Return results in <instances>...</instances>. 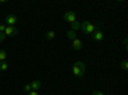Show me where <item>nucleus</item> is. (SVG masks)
<instances>
[{
  "label": "nucleus",
  "instance_id": "f257e3e1",
  "mask_svg": "<svg viewBox=\"0 0 128 95\" xmlns=\"http://www.w3.org/2000/svg\"><path fill=\"white\" fill-rule=\"evenodd\" d=\"M84 71H86V68H84V63L83 62H76L73 64L72 72H73V75L76 76V77L82 78L84 76Z\"/></svg>",
  "mask_w": 128,
  "mask_h": 95
},
{
  "label": "nucleus",
  "instance_id": "f03ea898",
  "mask_svg": "<svg viewBox=\"0 0 128 95\" xmlns=\"http://www.w3.org/2000/svg\"><path fill=\"white\" fill-rule=\"evenodd\" d=\"M81 30L84 35H90V34L92 35L95 32V25H92L88 21H84L83 23H81Z\"/></svg>",
  "mask_w": 128,
  "mask_h": 95
},
{
  "label": "nucleus",
  "instance_id": "7ed1b4c3",
  "mask_svg": "<svg viewBox=\"0 0 128 95\" xmlns=\"http://www.w3.org/2000/svg\"><path fill=\"white\" fill-rule=\"evenodd\" d=\"M63 18H64V21H67V22H69V23H73V22L77 21V16H76V13H74L73 10H68V12H66L64 16H63Z\"/></svg>",
  "mask_w": 128,
  "mask_h": 95
},
{
  "label": "nucleus",
  "instance_id": "20e7f679",
  "mask_svg": "<svg viewBox=\"0 0 128 95\" xmlns=\"http://www.w3.org/2000/svg\"><path fill=\"white\" fill-rule=\"evenodd\" d=\"M4 35L8 37H13V36H17L18 35V30L14 27V26H6L5 31H4Z\"/></svg>",
  "mask_w": 128,
  "mask_h": 95
},
{
  "label": "nucleus",
  "instance_id": "39448f33",
  "mask_svg": "<svg viewBox=\"0 0 128 95\" xmlns=\"http://www.w3.org/2000/svg\"><path fill=\"white\" fill-rule=\"evenodd\" d=\"M17 22H18V17H17L16 14H8L4 23H5L6 26H14Z\"/></svg>",
  "mask_w": 128,
  "mask_h": 95
},
{
  "label": "nucleus",
  "instance_id": "423d86ee",
  "mask_svg": "<svg viewBox=\"0 0 128 95\" xmlns=\"http://www.w3.org/2000/svg\"><path fill=\"white\" fill-rule=\"evenodd\" d=\"M92 39H94L95 41H101V40L104 39V34H102V31L96 30L95 32L92 34Z\"/></svg>",
  "mask_w": 128,
  "mask_h": 95
},
{
  "label": "nucleus",
  "instance_id": "0eeeda50",
  "mask_svg": "<svg viewBox=\"0 0 128 95\" xmlns=\"http://www.w3.org/2000/svg\"><path fill=\"white\" fill-rule=\"evenodd\" d=\"M72 48H73L74 50H81V49H82V41H81L80 39H74V40L72 41Z\"/></svg>",
  "mask_w": 128,
  "mask_h": 95
},
{
  "label": "nucleus",
  "instance_id": "6e6552de",
  "mask_svg": "<svg viewBox=\"0 0 128 95\" xmlns=\"http://www.w3.org/2000/svg\"><path fill=\"white\" fill-rule=\"evenodd\" d=\"M31 87H32V90H34V91H38L41 89V81H38V80L32 81L31 82Z\"/></svg>",
  "mask_w": 128,
  "mask_h": 95
},
{
  "label": "nucleus",
  "instance_id": "1a4fd4ad",
  "mask_svg": "<svg viewBox=\"0 0 128 95\" xmlns=\"http://www.w3.org/2000/svg\"><path fill=\"white\" fill-rule=\"evenodd\" d=\"M80 28H81V23L78 22V21H76V22L70 23V30H72V31H74V32H76V31H78Z\"/></svg>",
  "mask_w": 128,
  "mask_h": 95
},
{
  "label": "nucleus",
  "instance_id": "9d476101",
  "mask_svg": "<svg viewBox=\"0 0 128 95\" xmlns=\"http://www.w3.org/2000/svg\"><path fill=\"white\" fill-rule=\"evenodd\" d=\"M67 37L69 39V40H74V39H77V34L74 32V31H72V30H69V31H67Z\"/></svg>",
  "mask_w": 128,
  "mask_h": 95
},
{
  "label": "nucleus",
  "instance_id": "9b49d317",
  "mask_svg": "<svg viewBox=\"0 0 128 95\" xmlns=\"http://www.w3.org/2000/svg\"><path fill=\"white\" fill-rule=\"evenodd\" d=\"M6 57H8L6 51L4 49H0V62H5L6 60Z\"/></svg>",
  "mask_w": 128,
  "mask_h": 95
},
{
  "label": "nucleus",
  "instance_id": "f8f14e48",
  "mask_svg": "<svg viewBox=\"0 0 128 95\" xmlns=\"http://www.w3.org/2000/svg\"><path fill=\"white\" fill-rule=\"evenodd\" d=\"M45 36H46L48 40H52V39H55V32L54 31H48Z\"/></svg>",
  "mask_w": 128,
  "mask_h": 95
},
{
  "label": "nucleus",
  "instance_id": "ddd939ff",
  "mask_svg": "<svg viewBox=\"0 0 128 95\" xmlns=\"http://www.w3.org/2000/svg\"><path fill=\"white\" fill-rule=\"evenodd\" d=\"M8 67V62H0V71H6Z\"/></svg>",
  "mask_w": 128,
  "mask_h": 95
},
{
  "label": "nucleus",
  "instance_id": "4468645a",
  "mask_svg": "<svg viewBox=\"0 0 128 95\" xmlns=\"http://www.w3.org/2000/svg\"><path fill=\"white\" fill-rule=\"evenodd\" d=\"M120 67L123 68V71H127V68H128V63H127V60H126V59H124V60H122Z\"/></svg>",
  "mask_w": 128,
  "mask_h": 95
},
{
  "label": "nucleus",
  "instance_id": "2eb2a0df",
  "mask_svg": "<svg viewBox=\"0 0 128 95\" xmlns=\"http://www.w3.org/2000/svg\"><path fill=\"white\" fill-rule=\"evenodd\" d=\"M23 90H24L26 92H30V91H32V87H31V83H26V85L23 86Z\"/></svg>",
  "mask_w": 128,
  "mask_h": 95
},
{
  "label": "nucleus",
  "instance_id": "dca6fc26",
  "mask_svg": "<svg viewBox=\"0 0 128 95\" xmlns=\"http://www.w3.org/2000/svg\"><path fill=\"white\" fill-rule=\"evenodd\" d=\"M6 28V25L5 23H0V32H4Z\"/></svg>",
  "mask_w": 128,
  "mask_h": 95
},
{
  "label": "nucleus",
  "instance_id": "f3484780",
  "mask_svg": "<svg viewBox=\"0 0 128 95\" xmlns=\"http://www.w3.org/2000/svg\"><path fill=\"white\" fill-rule=\"evenodd\" d=\"M5 39H6V36L4 35V32H0V43H3Z\"/></svg>",
  "mask_w": 128,
  "mask_h": 95
},
{
  "label": "nucleus",
  "instance_id": "a211bd4d",
  "mask_svg": "<svg viewBox=\"0 0 128 95\" xmlns=\"http://www.w3.org/2000/svg\"><path fill=\"white\" fill-rule=\"evenodd\" d=\"M92 95H105L104 92H101V91H99V90H96V91H94L92 92Z\"/></svg>",
  "mask_w": 128,
  "mask_h": 95
},
{
  "label": "nucleus",
  "instance_id": "6ab92c4d",
  "mask_svg": "<svg viewBox=\"0 0 128 95\" xmlns=\"http://www.w3.org/2000/svg\"><path fill=\"white\" fill-rule=\"evenodd\" d=\"M27 95H38V91H30V92H27Z\"/></svg>",
  "mask_w": 128,
  "mask_h": 95
},
{
  "label": "nucleus",
  "instance_id": "aec40b11",
  "mask_svg": "<svg viewBox=\"0 0 128 95\" xmlns=\"http://www.w3.org/2000/svg\"><path fill=\"white\" fill-rule=\"evenodd\" d=\"M5 3V0H0V5H2V4H4Z\"/></svg>",
  "mask_w": 128,
  "mask_h": 95
},
{
  "label": "nucleus",
  "instance_id": "412c9836",
  "mask_svg": "<svg viewBox=\"0 0 128 95\" xmlns=\"http://www.w3.org/2000/svg\"><path fill=\"white\" fill-rule=\"evenodd\" d=\"M105 95H112V94H105Z\"/></svg>",
  "mask_w": 128,
  "mask_h": 95
}]
</instances>
